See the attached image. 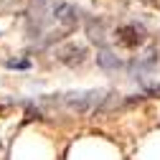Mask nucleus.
I'll return each instance as SVG.
<instances>
[{"instance_id":"obj_7","label":"nucleus","mask_w":160,"mask_h":160,"mask_svg":"<svg viewBox=\"0 0 160 160\" xmlns=\"http://www.w3.org/2000/svg\"><path fill=\"white\" fill-rule=\"evenodd\" d=\"M8 69H28V61H8Z\"/></svg>"},{"instance_id":"obj_3","label":"nucleus","mask_w":160,"mask_h":160,"mask_svg":"<svg viewBox=\"0 0 160 160\" xmlns=\"http://www.w3.org/2000/svg\"><path fill=\"white\" fill-rule=\"evenodd\" d=\"M142 41H145V28H140V26H122V28H117V43L119 46L135 48Z\"/></svg>"},{"instance_id":"obj_6","label":"nucleus","mask_w":160,"mask_h":160,"mask_svg":"<svg viewBox=\"0 0 160 160\" xmlns=\"http://www.w3.org/2000/svg\"><path fill=\"white\" fill-rule=\"evenodd\" d=\"M87 33H89V38L92 41H97V43H104V21H87Z\"/></svg>"},{"instance_id":"obj_1","label":"nucleus","mask_w":160,"mask_h":160,"mask_svg":"<svg viewBox=\"0 0 160 160\" xmlns=\"http://www.w3.org/2000/svg\"><path fill=\"white\" fill-rule=\"evenodd\" d=\"M109 99H112L109 92L92 89V92H69V94H61L58 102H64L66 107L79 109V112H89V109H109Z\"/></svg>"},{"instance_id":"obj_5","label":"nucleus","mask_w":160,"mask_h":160,"mask_svg":"<svg viewBox=\"0 0 160 160\" xmlns=\"http://www.w3.org/2000/svg\"><path fill=\"white\" fill-rule=\"evenodd\" d=\"M97 61H99V66L107 69V71H117V69H122V66H125V64L119 61L114 53H109V51H102V53L97 56Z\"/></svg>"},{"instance_id":"obj_2","label":"nucleus","mask_w":160,"mask_h":160,"mask_svg":"<svg viewBox=\"0 0 160 160\" xmlns=\"http://www.w3.org/2000/svg\"><path fill=\"white\" fill-rule=\"evenodd\" d=\"M51 21H53V23H58V26H64V28L69 31V28H74L79 21H82V13H79V8H76V5L58 0V3H53V5H51Z\"/></svg>"},{"instance_id":"obj_4","label":"nucleus","mask_w":160,"mask_h":160,"mask_svg":"<svg viewBox=\"0 0 160 160\" xmlns=\"http://www.w3.org/2000/svg\"><path fill=\"white\" fill-rule=\"evenodd\" d=\"M84 48L82 46H74V43H69V46H64V48H58L56 51V58L61 64H69V66H76V64H82L84 61Z\"/></svg>"}]
</instances>
